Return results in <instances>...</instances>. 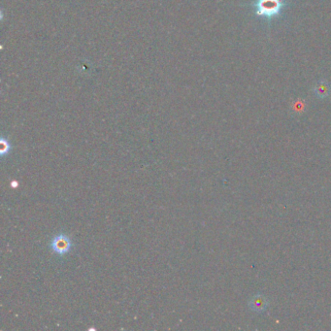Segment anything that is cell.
<instances>
[{"mask_svg": "<svg viewBox=\"0 0 331 331\" xmlns=\"http://www.w3.org/2000/svg\"><path fill=\"white\" fill-rule=\"evenodd\" d=\"M255 6L258 16L271 19L281 13L285 2L284 0H257Z\"/></svg>", "mask_w": 331, "mask_h": 331, "instance_id": "1", "label": "cell"}, {"mask_svg": "<svg viewBox=\"0 0 331 331\" xmlns=\"http://www.w3.org/2000/svg\"><path fill=\"white\" fill-rule=\"evenodd\" d=\"M50 247L55 254L59 257H64L72 250L73 242L67 234L59 233L53 237Z\"/></svg>", "mask_w": 331, "mask_h": 331, "instance_id": "2", "label": "cell"}, {"mask_svg": "<svg viewBox=\"0 0 331 331\" xmlns=\"http://www.w3.org/2000/svg\"><path fill=\"white\" fill-rule=\"evenodd\" d=\"M268 299L262 294H256L254 295L251 300L249 301L250 309L255 313H262L268 308Z\"/></svg>", "mask_w": 331, "mask_h": 331, "instance_id": "3", "label": "cell"}, {"mask_svg": "<svg viewBox=\"0 0 331 331\" xmlns=\"http://www.w3.org/2000/svg\"><path fill=\"white\" fill-rule=\"evenodd\" d=\"M315 93L319 98H325L329 95V85L325 81L318 82L315 86Z\"/></svg>", "mask_w": 331, "mask_h": 331, "instance_id": "4", "label": "cell"}, {"mask_svg": "<svg viewBox=\"0 0 331 331\" xmlns=\"http://www.w3.org/2000/svg\"><path fill=\"white\" fill-rule=\"evenodd\" d=\"M0 144H1V153H0V155H1L2 158H4L5 155H7V154L10 153V151L12 149V146L10 144V142L6 138H4V137L1 138Z\"/></svg>", "mask_w": 331, "mask_h": 331, "instance_id": "5", "label": "cell"}, {"mask_svg": "<svg viewBox=\"0 0 331 331\" xmlns=\"http://www.w3.org/2000/svg\"><path fill=\"white\" fill-rule=\"evenodd\" d=\"M11 186L13 187H18V186H19V185H18V182H17V181H13V182L11 183Z\"/></svg>", "mask_w": 331, "mask_h": 331, "instance_id": "6", "label": "cell"}]
</instances>
